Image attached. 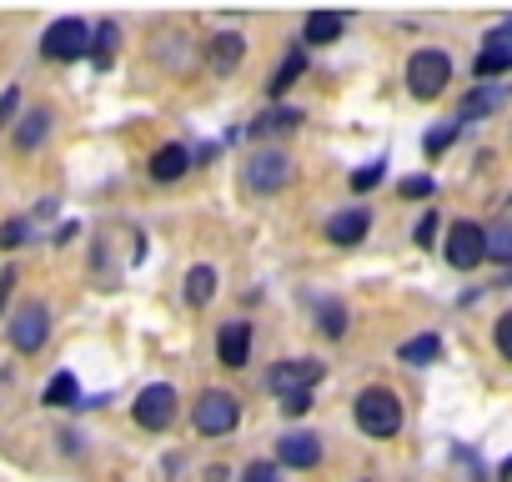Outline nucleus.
I'll use <instances>...</instances> for the list:
<instances>
[{
    "label": "nucleus",
    "mask_w": 512,
    "mask_h": 482,
    "mask_svg": "<svg viewBox=\"0 0 512 482\" xmlns=\"http://www.w3.org/2000/svg\"><path fill=\"white\" fill-rule=\"evenodd\" d=\"M46 131H51V111H31V116L21 121V131H16V146H21V151H36V146L46 141Z\"/></svg>",
    "instance_id": "nucleus-16"
},
{
    "label": "nucleus",
    "mask_w": 512,
    "mask_h": 482,
    "mask_svg": "<svg viewBox=\"0 0 512 482\" xmlns=\"http://www.w3.org/2000/svg\"><path fill=\"white\" fill-rule=\"evenodd\" d=\"M236 417H241V407H236V397H231V392H201V402H196V412H191L196 432H206V437L231 432V427H236Z\"/></svg>",
    "instance_id": "nucleus-5"
},
{
    "label": "nucleus",
    "mask_w": 512,
    "mask_h": 482,
    "mask_svg": "<svg viewBox=\"0 0 512 482\" xmlns=\"http://www.w3.org/2000/svg\"><path fill=\"white\" fill-rule=\"evenodd\" d=\"M246 181H251V191H282V186H292V161L282 151H262V156H251Z\"/></svg>",
    "instance_id": "nucleus-8"
},
{
    "label": "nucleus",
    "mask_w": 512,
    "mask_h": 482,
    "mask_svg": "<svg viewBox=\"0 0 512 482\" xmlns=\"http://www.w3.org/2000/svg\"><path fill=\"white\" fill-rule=\"evenodd\" d=\"M216 357H221V367H246V357H251V327L246 322H226L221 337H216Z\"/></svg>",
    "instance_id": "nucleus-11"
},
{
    "label": "nucleus",
    "mask_w": 512,
    "mask_h": 482,
    "mask_svg": "<svg viewBox=\"0 0 512 482\" xmlns=\"http://www.w3.org/2000/svg\"><path fill=\"white\" fill-rule=\"evenodd\" d=\"M382 181V161H372V166H362L357 176H352V191H372Z\"/></svg>",
    "instance_id": "nucleus-28"
},
{
    "label": "nucleus",
    "mask_w": 512,
    "mask_h": 482,
    "mask_svg": "<svg viewBox=\"0 0 512 482\" xmlns=\"http://www.w3.org/2000/svg\"><path fill=\"white\" fill-rule=\"evenodd\" d=\"M186 166H191V151L171 141L151 156V181H176V176H186Z\"/></svg>",
    "instance_id": "nucleus-13"
},
{
    "label": "nucleus",
    "mask_w": 512,
    "mask_h": 482,
    "mask_svg": "<svg viewBox=\"0 0 512 482\" xmlns=\"http://www.w3.org/2000/svg\"><path fill=\"white\" fill-rule=\"evenodd\" d=\"M322 377H327L322 362H312V357H292V362H277V367H272L267 387L282 392V397H297V392H312Z\"/></svg>",
    "instance_id": "nucleus-4"
},
{
    "label": "nucleus",
    "mask_w": 512,
    "mask_h": 482,
    "mask_svg": "<svg viewBox=\"0 0 512 482\" xmlns=\"http://www.w3.org/2000/svg\"><path fill=\"white\" fill-rule=\"evenodd\" d=\"M46 332H51L46 307H21V312L11 317V342H16V352H26V357L46 347Z\"/></svg>",
    "instance_id": "nucleus-9"
},
{
    "label": "nucleus",
    "mask_w": 512,
    "mask_h": 482,
    "mask_svg": "<svg viewBox=\"0 0 512 482\" xmlns=\"http://www.w3.org/2000/svg\"><path fill=\"white\" fill-rule=\"evenodd\" d=\"M497 101H502V91H497V86H477V91L462 101V116H472V121H477V116L497 111Z\"/></svg>",
    "instance_id": "nucleus-19"
},
{
    "label": "nucleus",
    "mask_w": 512,
    "mask_h": 482,
    "mask_svg": "<svg viewBox=\"0 0 512 482\" xmlns=\"http://www.w3.org/2000/svg\"><path fill=\"white\" fill-rule=\"evenodd\" d=\"M91 51H96V66L106 71V66H111V56H116V26H111V21H106V26L96 31V41H91Z\"/></svg>",
    "instance_id": "nucleus-25"
},
{
    "label": "nucleus",
    "mask_w": 512,
    "mask_h": 482,
    "mask_svg": "<svg viewBox=\"0 0 512 482\" xmlns=\"http://www.w3.org/2000/svg\"><path fill=\"white\" fill-rule=\"evenodd\" d=\"M26 236H31V221H0V247L6 252H16V247H26Z\"/></svg>",
    "instance_id": "nucleus-24"
},
{
    "label": "nucleus",
    "mask_w": 512,
    "mask_h": 482,
    "mask_svg": "<svg viewBox=\"0 0 512 482\" xmlns=\"http://www.w3.org/2000/svg\"><path fill=\"white\" fill-rule=\"evenodd\" d=\"M241 482H277V472H272V462H251L241 472Z\"/></svg>",
    "instance_id": "nucleus-32"
},
{
    "label": "nucleus",
    "mask_w": 512,
    "mask_h": 482,
    "mask_svg": "<svg viewBox=\"0 0 512 482\" xmlns=\"http://www.w3.org/2000/svg\"><path fill=\"white\" fill-rule=\"evenodd\" d=\"M487 257L492 262H512V226H492L487 231Z\"/></svg>",
    "instance_id": "nucleus-23"
},
{
    "label": "nucleus",
    "mask_w": 512,
    "mask_h": 482,
    "mask_svg": "<svg viewBox=\"0 0 512 482\" xmlns=\"http://www.w3.org/2000/svg\"><path fill=\"white\" fill-rule=\"evenodd\" d=\"M447 76H452V61H447L442 51H417V56L407 61V86H412V96H422V101L442 96Z\"/></svg>",
    "instance_id": "nucleus-2"
},
{
    "label": "nucleus",
    "mask_w": 512,
    "mask_h": 482,
    "mask_svg": "<svg viewBox=\"0 0 512 482\" xmlns=\"http://www.w3.org/2000/svg\"><path fill=\"white\" fill-rule=\"evenodd\" d=\"M76 397H81V387H76L71 372H56V377L46 382V407H71Z\"/></svg>",
    "instance_id": "nucleus-18"
},
{
    "label": "nucleus",
    "mask_w": 512,
    "mask_h": 482,
    "mask_svg": "<svg viewBox=\"0 0 512 482\" xmlns=\"http://www.w3.org/2000/svg\"><path fill=\"white\" fill-rule=\"evenodd\" d=\"M302 71H307V56H302V51H292V56L277 66V76L267 81V96H287V91L302 81Z\"/></svg>",
    "instance_id": "nucleus-15"
},
{
    "label": "nucleus",
    "mask_w": 512,
    "mask_h": 482,
    "mask_svg": "<svg viewBox=\"0 0 512 482\" xmlns=\"http://www.w3.org/2000/svg\"><path fill=\"white\" fill-rule=\"evenodd\" d=\"M482 257H487V231L472 226V221H452V231H447V262L457 272H472Z\"/></svg>",
    "instance_id": "nucleus-6"
},
{
    "label": "nucleus",
    "mask_w": 512,
    "mask_h": 482,
    "mask_svg": "<svg viewBox=\"0 0 512 482\" xmlns=\"http://www.w3.org/2000/svg\"><path fill=\"white\" fill-rule=\"evenodd\" d=\"M136 422H141L146 432H166V427L176 422V392H171L166 382L146 387V392L136 397Z\"/></svg>",
    "instance_id": "nucleus-7"
},
{
    "label": "nucleus",
    "mask_w": 512,
    "mask_h": 482,
    "mask_svg": "<svg viewBox=\"0 0 512 482\" xmlns=\"http://www.w3.org/2000/svg\"><path fill=\"white\" fill-rule=\"evenodd\" d=\"M302 121V111H267L262 121H251V136H272V131H292Z\"/></svg>",
    "instance_id": "nucleus-21"
},
{
    "label": "nucleus",
    "mask_w": 512,
    "mask_h": 482,
    "mask_svg": "<svg viewBox=\"0 0 512 482\" xmlns=\"http://www.w3.org/2000/svg\"><path fill=\"white\" fill-rule=\"evenodd\" d=\"M21 111V91L11 86V91H0V131H6V121Z\"/></svg>",
    "instance_id": "nucleus-29"
},
{
    "label": "nucleus",
    "mask_w": 512,
    "mask_h": 482,
    "mask_svg": "<svg viewBox=\"0 0 512 482\" xmlns=\"http://www.w3.org/2000/svg\"><path fill=\"white\" fill-rule=\"evenodd\" d=\"M282 407H287V412H292V417H302V412H307V407H312V392H297V397H287V402H282Z\"/></svg>",
    "instance_id": "nucleus-34"
},
{
    "label": "nucleus",
    "mask_w": 512,
    "mask_h": 482,
    "mask_svg": "<svg viewBox=\"0 0 512 482\" xmlns=\"http://www.w3.org/2000/svg\"><path fill=\"white\" fill-rule=\"evenodd\" d=\"M357 427H362L367 437H392V432L402 427V402H397V392L367 387V392L357 397Z\"/></svg>",
    "instance_id": "nucleus-1"
},
{
    "label": "nucleus",
    "mask_w": 512,
    "mask_h": 482,
    "mask_svg": "<svg viewBox=\"0 0 512 482\" xmlns=\"http://www.w3.org/2000/svg\"><path fill=\"white\" fill-rule=\"evenodd\" d=\"M277 457H282L287 467H317V462H322V442H317L312 432H292V437H282Z\"/></svg>",
    "instance_id": "nucleus-12"
},
{
    "label": "nucleus",
    "mask_w": 512,
    "mask_h": 482,
    "mask_svg": "<svg viewBox=\"0 0 512 482\" xmlns=\"http://www.w3.org/2000/svg\"><path fill=\"white\" fill-rule=\"evenodd\" d=\"M367 226H372L367 206H347V211H337L327 221V241H337V247H357V241L367 236Z\"/></svg>",
    "instance_id": "nucleus-10"
},
{
    "label": "nucleus",
    "mask_w": 512,
    "mask_h": 482,
    "mask_svg": "<svg viewBox=\"0 0 512 482\" xmlns=\"http://www.w3.org/2000/svg\"><path fill=\"white\" fill-rule=\"evenodd\" d=\"M216 297V272L211 267H191V277H186V302L191 307H206Z\"/></svg>",
    "instance_id": "nucleus-17"
},
{
    "label": "nucleus",
    "mask_w": 512,
    "mask_h": 482,
    "mask_svg": "<svg viewBox=\"0 0 512 482\" xmlns=\"http://www.w3.org/2000/svg\"><path fill=\"white\" fill-rule=\"evenodd\" d=\"M236 61H241V36H216V41H211V66L226 71V66H236Z\"/></svg>",
    "instance_id": "nucleus-22"
},
{
    "label": "nucleus",
    "mask_w": 512,
    "mask_h": 482,
    "mask_svg": "<svg viewBox=\"0 0 512 482\" xmlns=\"http://www.w3.org/2000/svg\"><path fill=\"white\" fill-rule=\"evenodd\" d=\"M437 352H442V337H432V332H427V337L402 342V362H417V367H422V362H432Z\"/></svg>",
    "instance_id": "nucleus-20"
},
{
    "label": "nucleus",
    "mask_w": 512,
    "mask_h": 482,
    "mask_svg": "<svg viewBox=\"0 0 512 482\" xmlns=\"http://www.w3.org/2000/svg\"><path fill=\"white\" fill-rule=\"evenodd\" d=\"M397 191H402V196H432V176H407Z\"/></svg>",
    "instance_id": "nucleus-30"
},
{
    "label": "nucleus",
    "mask_w": 512,
    "mask_h": 482,
    "mask_svg": "<svg viewBox=\"0 0 512 482\" xmlns=\"http://www.w3.org/2000/svg\"><path fill=\"white\" fill-rule=\"evenodd\" d=\"M452 136H457V121H447V126H437V131H427V141H422V151H427V156H437V151H447V146H452Z\"/></svg>",
    "instance_id": "nucleus-27"
},
{
    "label": "nucleus",
    "mask_w": 512,
    "mask_h": 482,
    "mask_svg": "<svg viewBox=\"0 0 512 482\" xmlns=\"http://www.w3.org/2000/svg\"><path fill=\"white\" fill-rule=\"evenodd\" d=\"M342 31H347V21H342L337 11H322V16H307V31H302V36H307L312 46H332Z\"/></svg>",
    "instance_id": "nucleus-14"
},
{
    "label": "nucleus",
    "mask_w": 512,
    "mask_h": 482,
    "mask_svg": "<svg viewBox=\"0 0 512 482\" xmlns=\"http://www.w3.org/2000/svg\"><path fill=\"white\" fill-rule=\"evenodd\" d=\"M432 236H437V211H427L417 221V247H432Z\"/></svg>",
    "instance_id": "nucleus-33"
},
{
    "label": "nucleus",
    "mask_w": 512,
    "mask_h": 482,
    "mask_svg": "<svg viewBox=\"0 0 512 482\" xmlns=\"http://www.w3.org/2000/svg\"><path fill=\"white\" fill-rule=\"evenodd\" d=\"M502 477H512V457H507V462H502Z\"/></svg>",
    "instance_id": "nucleus-35"
},
{
    "label": "nucleus",
    "mask_w": 512,
    "mask_h": 482,
    "mask_svg": "<svg viewBox=\"0 0 512 482\" xmlns=\"http://www.w3.org/2000/svg\"><path fill=\"white\" fill-rule=\"evenodd\" d=\"M41 51H46V61H81V56L91 51V31H86V21H76V16L56 21V26L46 31Z\"/></svg>",
    "instance_id": "nucleus-3"
},
{
    "label": "nucleus",
    "mask_w": 512,
    "mask_h": 482,
    "mask_svg": "<svg viewBox=\"0 0 512 482\" xmlns=\"http://www.w3.org/2000/svg\"><path fill=\"white\" fill-rule=\"evenodd\" d=\"M322 332H327V337H342V332H347V312H342V302H322Z\"/></svg>",
    "instance_id": "nucleus-26"
},
{
    "label": "nucleus",
    "mask_w": 512,
    "mask_h": 482,
    "mask_svg": "<svg viewBox=\"0 0 512 482\" xmlns=\"http://www.w3.org/2000/svg\"><path fill=\"white\" fill-rule=\"evenodd\" d=\"M497 352H502V357L512 362V312H507V317L497 322Z\"/></svg>",
    "instance_id": "nucleus-31"
}]
</instances>
